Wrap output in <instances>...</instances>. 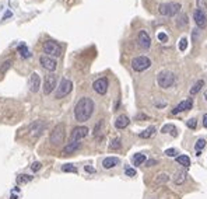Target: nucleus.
Returning a JSON list of instances; mask_svg holds the SVG:
<instances>
[{"instance_id": "6ab92c4d", "label": "nucleus", "mask_w": 207, "mask_h": 199, "mask_svg": "<svg viewBox=\"0 0 207 199\" xmlns=\"http://www.w3.org/2000/svg\"><path fill=\"white\" fill-rule=\"evenodd\" d=\"M129 118L126 117V115H120V117H118L116 118V121H115V128L116 129H125L126 126L129 125Z\"/></svg>"}, {"instance_id": "4468645a", "label": "nucleus", "mask_w": 207, "mask_h": 199, "mask_svg": "<svg viewBox=\"0 0 207 199\" xmlns=\"http://www.w3.org/2000/svg\"><path fill=\"white\" fill-rule=\"evenodd\" d=\"M193 19H195V23L199 28H206V25H207L206 13H203L201 10H196V11L193 13Z\"/></svg>"}, {"instance_id": "72a5a7b5", "label": "nucleus", "mask_w": 207, "mask_h": 199, "mask_svg": "<svg viewBox=\"0 0 207 199\" xmlns=\"http://www.w3.org/2000/svg\"><path fill=\"white\" fill-rule=\"evenodd\" d=\"M186 125H188L189 129H196L197 128V121H196L195 118H192V119H189L188 122H186Z\"/></svg>"}, {"instance_id": "473e14b6", "label": "nucleus", "mask_w": 207, "mask_h": 199, "mask_svg": "<svg viewBox=\"0 0 207 199\" xmlns=\"http://www.w3.org/2000/svg\"><path fill=\"white\" fill-rule=\"evenodd\" d=\"M197 10H201L203 13L207 10V3L204 0H197Z\"/></svg>"}, {"instance_id": "c03bdc74", "label": "nucleus", "mask_w": 207, "mask_h": 199, "mask_svg": "<svg viewBox=\"0 0 207 199\" xmlns=\"http://www.w3.org/2000/svg\"><path fill=\"white\" fill-rule=\"evenodd\" d=\"M137 119H147L146 115H137Z\"/></svg>"}, {"instance_id": "f8f14e48", "label": "nucleus", "mask_w": 207, "mask_h": 199, "mask_svg": "<svg viewBox=\"0 0 207 199\" xmlns=\"http://www.w3.org/2000/svg\"><path fill=\"white\" fill-rule=\"evenodd\" d=\"M28 87H30V91L37 93L41 87V79L38 76V73H31L30 79H28Z\"/></svg>"}, {"instance_id": "0eeeda50", "label": "nucleus", "mask_w": 207, "mask_h": 199, "mask_svg": "<svg viewBox=\"0 0 207 199\" xmlns=\"http://www.w3.org/2000/svg\"><path fill=\"white\" fill-rule=\"evenodd\" d=\"M73 90V83L69 79H63L58 87H56V98H63L69 95Z\"/></svg>"}, {"instance_id": "c756f323", "label": "nucleus", "mask_w": 207, "mask_h": 199, "mask_svg": "<svg viewBox=\"0 0 207 199\" xmlns=\"http://www.w3.org/2000/svg\"><path fill=\"white\" fill-rule=\"evenodd\" d=\"M109 149H111V150H118V149H120V139H119V138L113 139V140L111 142V144H109Z\"/></svg>"}, {"instance_id": "393cba45", "label": "nucleus", "mask_w": 207, "mask_h": 199, "mask_svg": "<svg viewBox=\"0 0 207 199\" xmlns=\"http://www.w3.org/2000/svg\"><path fill=\"white\" fill-rule=\"evenodd\" d=\"M203 86H204V81H203V80H199V81H196V84H193V87L190 89V95L197 94V93L201 90V87H203Z\"/></svg>"}, {"instance_id": "f704fd0d", "label": "nucleus", "mask_w": 207, "mask_h": 199, "mask_svg": "<svg viewBox=\"0 0 207 199\" xmlns=\"http://www.w3.org/2000/svg\"><path fill=\"white\" fill-rule=\"evenodd\" d=\"M204 146H206V140H204V139H199V140L196 142V146L195 147L197 149V151H200Z\"/></svg>"}, {"instance_id": "dca6fc26", "label": "nucleus", "mask_w": 207, "mask_h": 199, "mask_svg": "<svg viewBox=\"0 0 207 199\" xmlns=\"http://www.w3.org/2000/svg\"><path fill=\"white\" fill-rule=\"evenodd\" d=\"M119 163H120V160H119L118 157H107V159H104V161H102V167L105 170H109V168L116 167Z\"/></svg>"}, {"instance_id": "c85d7f7f", "label": "nucleus", "mask_w": 207, "mask_h": 199, "mask_svg": "<svg viewBox=\"0 0 207 199\" xmlns=\"http://www.w3.org/2000/svg\"><path fill=\"white\" fill-rule=\"evenodd\" d=\"M62 171H64V172H74V174H76V172H77V167H74L73 164H64V165H62Z\"/></svg>"}, {"instance_id": "f03ea898", "label": "nucleus", "mask_w": 207, "mask_h": 199, "mask_svg": "<svg viewBox=\"0 0 207 199\" xmlns=\"http://www.w3.org/2000/svg\"><path fill=\"white\" fill-rule=\"evenodd\" d=\"M64 136H66V126H64V123H58L49 135V142L58 146V144L63 143Z\"/></svg>"}, {"instance_id": "6e6552de", "label": "nucleus", "mask_w": 207, "mask_h": 199, "mask_svg": "<svg viewBox=\"0 0 207 199\" xmlns=\"http://www.w3.org/2000/svg\"><path fill=\"white\" fill-rule=\"evenodd\" d=\"M56 81H58V77L55 74H49L45 77V81H43V94L49 95L53 90L56 89Z\"/></svg>"}, {"instance_id": "9b49d317", "label": "nucleus", "mask_w": 207, "mask_h": 199, "mask_svg": "<svg viewBox=\"0 0 207 199\" xmlns=\"http://www.w3.org/2000/svg\"><path fill=\"white\" fill-rule=\"evenodd\" d=\"M39 63L43 69H46V70H49V72H55L56 66H58L55 59L51 58V56H45V55H42L39 58Z\"/></svg>"}, {"instance_id": "412c9836", "label": "nucleus", "mask_w": 207, "mask_h": 199, "mask_svg": "<svg viewBox=\"0 0 207 199\" xmlns=\"http://www.w3.org/2000/svg\"><path fill=\"white\" fill-rule=\"evenodd\" d=\"M186 181V172H183V171H178L177 172V175L174 177V182L177 185H182L183 182Z\"/></svg>"}, {"instance_id": "f257e3e1", "label": "nucleus", "mask_w": 207, "mask_h": 199, "mask_svg": "<svg viewBox=\"0 0 207 199\" xmlns=\"http://www.w3.org/2000/svg\"><path fill=\"white\" fill-rule=\"evenodd\" d=\"M94 112V101L88 97H83L77 101L74 107V118L79 122H85L91 118Z\"/></svg>"}, {"instance_id": "ddd939ff", "label": "nucleus", "mask_w": 207, "mask_h": 199, "mask_svg": "<svg viewBox=\"0 0 207 199\" xmlns=\"http://www.w3.org/2000/svg\"><path fill=\"white\" fill-rule=\"evenodd\" d=\"M137 41H139V45H140L143 49H148L150 46H151V38H150V35L143 30H141L140 32H139V35H137Z\"/></svg>"}, {"instance_id": "c9c22d12", "label": "nucleus", "mask_w": 207, "mask_h": 199, "mask_svg": "<svg viewBox=\"0 0 207 199\" xmlns=\"http://www.w3.org/2000/svg\"><path fill=\"white\" fill-rule=\"evenodd\" d=\"M32 180V177H30V175H20L18 177V182H22V184H24V182H30V181Z\"/></svg>"}, {"instance_id": "7c9ffc66", "label": "nucleus", "mask_w": 207, "mask_h": 199, "mask_svg": "<svg viewBox=\"0 0 207 199\" xmlns=\"http://www.w3.org/2000/svg\"><path fill=\"white\" fill-rule=\"evenodd\" d=\"M11 66V60H6L3 64H2V68H0V74H4L7 70H9V68Z\"/></svg>"}, {"instance_id": "9d476101", "label": "nucleus", "mask_w": 207, "mask_h": 199, "mask_svg": "<svg viewBox=\"0 0 207 199\" xmlns=\"http://www.w3.org/2000/svg\"><path fill=\"white\" fill-rule=\"evenodd\" d=\"M92 89H94L95 93L104 95L108 91V79L107 77H101V79L95 80V81L92 83Z\"/></svg>"}, {"instance_id": "f3484780", "label": "nucleus", "mask_w": 207, "mask_h": 199, "mask_svg": "<svg viewBox=\"0 0 207 199\" xmlns=\"http://www.w3.org/2000/svg\"><path fill=\"white\" fill-rule=\"evenodd\" d=\"M45 128H46V122L43 123L42 121H37V122L31 126V133H32L34 136H39Z\"/></svg>"}, {"instance_id": "423d86ee", "label": "nucleus", "mask_w": 207, "mask_h": 199, "mask_svg": "<svg viewBox=\"0 0 207 199\" xmlns=\"http://www.w3.org/2000/svg\"><path fill=\"white\" fill-rule=\"evenodd\" d=\"M181 10V4L179 3H164L160 4V14L162 15H168V17H174L175 14H178Z\"/></svg>"}, {"instance_id": "7ed1b4c3", "label": "nucleus", "mask_w": 207, "mask_h": 199, "mask_svg": "<svg viewBox=\"0 0 207 199\" xmlns=\"http://www.w3.org/2000/svg\"><path fill=\"white\" fill-rule=\"evenodd\" d=\"M157 83H158V86L161 87V89H169L175 83V74L172 73V72H168V70L161 72V73H158V76H157Z\"/></svg>"}, {"instance_id": "37998d69", "label": "nucleus", "mask_w": 207, "mask_h": 199, "mask_svg": "<svg viewBox=\"0 0 207 199\" xmlns=\"http://www.w3.org/2000/svg\"><path fill=\"white\" fill-rule=\"evenodd\" d=\"M203 126H204V128H207V114H204V115H203Z\"/></svg>"}, {"instance_id": "5701e85b", "label": "nucleus", "mask_w": 207, "mask_h": 199, "mask_svg": "<svg viewBox=\"0 0 207 199\" xmlns=\"http://www.w3.org/2000/svg\"><path fill=\"white\" fill-rule=\"evenodd\" d=\"M18 52L24 59H28L31 56V52L28 51V48H27L25 44H20V45H18Z\"/></svg>"}, {"instance_id": "cd10ccee", "label": "nucleus", "mask_w": 207, "mask_h": 199, "mask_svg": "<svg viewBox=\"0 0 207 199\" xmlns=\"http://www.w3.org/2000/svg\"><path fill=\"white\" fill-rule=\"evenodd\" d=\"M177 23H178V27L179 28H185L186 25H188V17H186L185 14L179 15V19L177 20Z\"/></svg>"}, {"instance_id": "2eb2a0df", "label": "nucleus", "mask_w": 207, "mask_h": 199, "mask_svg": "<svg viewBox=\"0 0 207 199\" xmlns=\"http://www.w3.org/2000/svg\"><path fill=\"white\" fill-rule=\"evenodd\" d=\"M192 107H193V100H192V98H186L185 101H182V102H179V104H178V107L175 108V110H172V114H174V115H177V114L182 112V111L192 110Z\"/></svg>"}, {"instance_id": "ea45409f", "label": "nucleus", "mask_w": 207, "mask_h": 199, "mask_svg": "<svg viewBox=\"0 0 207 199\" xmlns=\"http://www.w3.org/2000/svg\"><path fill=\"white\" fill-rule=\"evenodd\" d=\"M158 39L161 41V42H167V41H168V37L164 34V32H160V34H158Z\"/></svg>"}, {"instance_id": "2f4dec72", "label": "nucleus", "mask_w": 207, "mask_h": 199, "mask_svg": "<svg viewBox=\"0 0 207 199\" xmlns=\"http://www.w3.org/2000/svg\"><path fill=\"white\" fill-rule=\"evenodd\" d=\"M186 48H188V39L183 37V38H181V41H179V51H182V52H183Z\"/></svg>"}, {"instance_id": "a19ab883", "label": "nucleus", "mask_w": 207, "mask_h": 199, "mask_svg": "<svg viewBox=\"0 0 207 199\" xmlns=\"http://www.w3.org/2000/svg\"><path fill=\"white\" fill-rule=\"evenodd\" d=\"M155 164H158V161L157 160H146V165L147 167H152V165Z\"/></svg>"}, {"instance_id": "a18cd8bd", "label": "nucleus", "mask_w": 207, "mask_h": 199, "mask_svg": "<svg viewBox=\"0 0 207 199\" xmlns=\"http://www.w3.org/2000/svg\"><path fill=\"white\" fill-rule=\"evenodd\" d=\"M204 98H206V100H207V91L204 93Z\"/></svg>"}, {"instance_id": "b1692460", "label": "nucleus", "mask_w": 207, "mask_h": 199, "mask_svg": "<svg viewBox=\"0 0 207 199\" xmlns=\"http://www.w3.org/2000/svg\"><path fill=\"white\" fill-rule=\"evenodd\" d=\"M154 133H155V128L154 126H150V128H147L146 131L141 132L140 138L141 139H148V138H151V136H154Z\"/></svg>"}, {"instance_id": "bb28decb", "label": "nucleus", "mask_w": 207, "mask_h": 199, "mask_svg": "<svg viewBox=\"0 0 207 199\" xmlns=\"http://www.w3.org/2000/svg\"><path fill=\"white\" fill-rule=\"evenodd\" d=\"M146 163V156L144 154H134L133 156V164L134 165H140Z\"/></svg>"}, {"instance_id": "a211bd4d", "label": "nucleus", "mask_w": 207, "mask_h": 199, "mask_svg": "<svg viewBox=\"0 0 207 199\" xmlns=\"http://www.w3.org/2000/svg\"><path fill=\"white\" fill-rule=\"evenodd\" d=\"M79 147H80V143H79V142H70V143L67 144V146L64 147L63 150H62V156H69V154L74 153V151H76Z\"/></svg>"}, {"instance_id": "aec40b11", "label": "nucleus", "mask_w": 207, "mask_h": 199, "mask_svg": "<svg viewBox=\"0 0 207 199\" xmlns=\"http://www.w3.org/2000/svg\"><path fill=\"white\" fill-rule=\"evenodd\" d=\"M168 181H169V177H168V174H165V172H160V174H157L154 177V185H162V184H167Z\"/></svg>"}, {"instance_id": "4c0bfd02", "label": "nucleus", "mask_w": 207, "mask_h": 199, "mask_svg": "<svg viewBox=\"0 0 207 199\" xmlns=\"http://www.w3.org/2000/svg\"><path fill=\"white\" fill-rule=\"evenodd\" d=\"M41 167H42V164H41L39 161H35L31 165V170H32V171H38V170H41Z\"/></svg>"}, {"instance_id": "4be33fe9", "label": "nucleus", "mask_w": 207, "mask_h": 199, "mask_svg": "<svg viewBox=\"0 0 207 199\" xmlns=\"http://www.w3.org/2000/svg\"><path fill=\"white\" fill-rule=\"evenodd\" d=\"M161 132L162 133H171L172 136H177V128H175L172 123H167L165 126H162Z\"/></svg>"}, {"instance_id": "e433bc0d", "label": "nucleus", "mask_w": 207, "mask_h": 199, "mask_svg": "<svg viewBox=\"0 0 207 199\" xmlns=\"http://www.w3.org/2000/svg\"><path fill=\"white\" fill-rule=\"evenodd\" d=\"M177 154H178V151L175 149H167L165 150V156H168V157H175Z\"/></svg>"}, {"instance_id": "39448f33", "label": "nucleus", "mask_w": 207, "mask_h": 199, "mask_svg": "<svg viewBox=\"0 0 207 199\" xmlns=\"http://www.w3.org/2000/svg\"><path fill=\"white\" fill-rule=\"evenodd\" d=\"M151 66V60L147 56H137L132 60V69L134 72H144Z\"/></svg>"}, {"instance_id": "79ce46f5", "label": "nucleus", "mask_w": 207, "mask_h": 199, "mask_svg": "<svg viewBox=\"0 0 207 199\" xmlns=\"http://www.w3.org/2000/svg\"><path fill=\"white\" fill-rule=\"evenodd\" d=\"M84 170L87 172H95V168H94V167H91V165H85Z\"/></svg>"}, {"instance_id": "1a4fd4ad", "label": "nucleus", "mask_w": 207, "mask_h": 199, "mask_svg": "<svg viewBox=\"0 0 207 199\" xmlns=\"http://www.w3.org/2000/svg\"><path fill=\"white\" fill-rule=\"evenodd\" d=\"M87 135H88V128H87V126H76V128L71 131L70 139H71V142H80Z\"/></svg>"}, {"instance_id": "58836bf2", "label": "nucleus", "mask_w": 207, "mask_h": 199, "mask_svg": "<svg viewBox=\"0 0 207 199\" xmlns=\"http://www.w3.org/2000/svg\"><path fill=\"white\" fill-rule=\"evenodd\" d=\"M125 172H126V175H129V177H134V175H136V170L134 168H126Z\"/></svg>"}, {"instance_id": "a878e982", "label": "nucleus", "mask_w": 207, "mask_h": 199, "mask_svg": "<svg viewBox=\"0 0 207 199\" xmlns=\"http://www.w3.org/2000/svg\"><path fill=\"white\" fill-rule=\"evenodd\" d=\"M177 161L181 165H183V167H189V165H190V159H189L188 156H185V154H183V156H178Z\"/></svg>"}, {"instance_id": "20e7f679", "label": "nucleus", "mask_w": 207, "mask_h": 199, "mask_svg": "<svg viewBox=\"0 0 207 199\" xmlns=\"http://www.w3.org/2000/svg\"><path fill=\"white\" fill-rule=\"evenodd\" d=\"M43 52L48 56H56V58H59L62 55V46L58 42H55V41L48 39L43 42Z\"/></svg>"}]
</instances>
